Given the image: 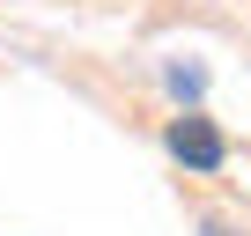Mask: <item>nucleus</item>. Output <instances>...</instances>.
<instances>
[{
	"instance_id": "1",
	"label": "nucleus",
	"mask_w": 251,
	"mask_h": 236,
	"mask_svg": "<svg viewBox=\"0 0 251 236\" xmlns=\"http://www.w3.org/2000/svg\"><path fill=\"white\" fill-rule=\"evenodd\" d=\"M170 148H177L192 170H214V163H222V133L207 126V118H177V126H170Z\"/></svg>"
}]
</instances>
